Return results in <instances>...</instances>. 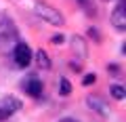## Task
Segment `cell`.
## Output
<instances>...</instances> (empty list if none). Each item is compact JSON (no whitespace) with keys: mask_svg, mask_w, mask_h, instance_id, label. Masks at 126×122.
I'll use <instances>...</instances> for the list:
<instances>
[{"mask_svg":"<svg viewBox=\"0 0 126 122\" xmlns=\"http://www.w3.org/2000/svg\"><path fill=\"white\" fill-rule=\"evenodd\" d=\"M36 15L40 19H44V21H48L50 25H63L65 23V19H63V15L59 13L55 6H50V4H44V2H38L36 4Z\"/></svg>","mask_w":126,"mask_h":122,"instance_id":"1","label":"cell"},{"mask_svg":"<svg viewBox=\"0 0 126 122\" xmlns=\"http://www.w3.org/2000/svg\"><path fill=\"white\" fill-rule=\"evenodd\" d=\"M19 109H21V101H19L17 97H13V95L2 97V99H0V120H6L9 116H13Z\"/></svg>","mask_w":126,"mask_h":122,"instance_id":"2","label":"cell"},{"mask_svg":"<svg viewBox=\"0 0 126 122\" xmlns=\"http://www.w3.org/2000/svg\"><path fill=\"white\" fill-rule=\"evenodd\" d=\"M13 55H15V63H17L19 68H27V65L32 63V49L25 42H17Z\"/></svg>","mask_w":126,"mask_h":122,"instance_id":"3","label":"cell"},{"mask_svg":"<svg viewBox=\"0 0 126 122\" xmlns=\"http://www.w3.org/2000/svg\"><path fill=\"white\" fill-rule=\"evenodd\" d=\"M111 25L116 27L118 32H124L126 30V4H124V0H120L116 4V9H113L111 13Z\"/></svg>","mask_w":126,"mask_h":122,"instance_id":"4","label":"cell"},{"mask_svg":"<svg viewBox=\"0 0 126 122\" xmlns=\"http://www.w3.org/2000/svg\"><path fill=\"white\" fill-rule=\"evenodd\" d=\"M23 88H25V93L30 97H40L42 95V80L36 76H30L25 80V84H23Z\"/></svg>","mask_w":126,"mask_h":122,"instance_id":"5","label":"cell"},{"mask_svg":"<svg viewBox=\"0 0 126 122\" xmlns=\"http://www.w3.org/2000/svg\"><path fill=\"white\" fill-rule=\"evenodd\" d=\"M86 105H88L90 109H97V112L101 114V116H105V105H103V101L99 99V97H86Z\"/></svg>","mask_w":126,"mask_h":122,"instance_id":"6","label":"cell"},{"mask_svg":"<svg viewBox=\"0 0 126 122\" xmlns=\"http://www.w3.org/2000/svg\"><path fill=\"white\" fill-rule=\"evenodd\" d=\"M36 63L40 65L42 70H50V57L44 53V51H38L36 53Z\"/></svg>","mask_w":126,"mask_h":122,"instance_id":"7","label":"cell"},{"mask_svg":"<svg viewBox=\"0 0 126 122\" xmlns=\"http://www.w3.org/2000/svg\"><path fill=\"white\" fill-rule=\"evenodd\" d=\"M72 44H74V51H78V53H80V57L84 59V57H86V44H84V38L74 36V38H72Z\"/></svg>","mask_w":126,"mask_h":122,"instance_id":"8","label":"cell"},{"mask_svg":"<svg viewBox=\"0 0 126 122\" xmlns=\"http://www.w3.org/2000/svg\"><path fill=\"white\" fill-rule=\"evenodd\" d=\"M111 95H113V99H118V101H122L126 97V90L122 88V86H118V84H113L111 86Z\"/></svg>","mask_w":126,"mask_h":122,"instance_id":"9","label":"cell"},{"mask_svg":"<svg viewBox=\"0 0 126 122\" xmlns=\"http://www.w3.org/2000/svg\"><path fill=\"white\" fill-rule=\"evenodd\" d=\"M59 93H61V95H69V93H72V86H69L67 78H61V80H59Z\"/></svg>","mask_w":126,"mask_h":122,"instance_id":"10","label":"cell"},{"mask_svg":"<svg viewBox=\"0 0 126 122\" xmlns=\"http://www.w3.org/2000/svg\"><path fill=\"white\" fill-rule=\"evenodd\" d=\"M94 82H97V76H94V74H86L84 80H82V84H84V86H90V84H94Z\"/></svg>","mask_w":126,"mask_h":122,"instance_id":"11","label":"cell"},{"mask_svg":"<svg viewBox=\"0 0 126 122\" xmlns=\"http://www.w3.org/2000/svg\"><path fill=\"white\" fill-rule=\"evenodd\" d=\"M80 2H82V4H84V6H86V9H88V11H90V13H93V11H94V6H93V4H90L88 0H80Z\"/></svg>","mask_w":126,"mask_h":122,"instance_id":"12","label":"cell"},{"mask_svg":"<svg viewBox=\"0 0 126 122\" xmlns=\"http://www.w3.org/2000/svg\"><path fill=\"white\" fill-rule=\"evenodd\" d=\"M53 42L57 44V42H63V36H53Z\"/></svg>","mask_w":126,"mask_h":122,"instance_id":"13","label":"cell"},{"mask_svg":"<svg viewBox=\"0 0 126 122\" xmlns=\"http://www.w3.org/2000/svg\"><path fill=\"white\" fill-rule=\"evenodd\" d=\"M61 122H76V120H72V118H65V120H61Z\"/></svg>","mask_w":126,"mask_h":122,"instance_id":"14","label":"cell"}]
</instances>
